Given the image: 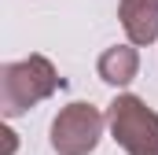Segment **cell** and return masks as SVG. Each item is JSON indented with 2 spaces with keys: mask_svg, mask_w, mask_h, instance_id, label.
Instances as JSON below:
<instances>
[{
  "mask_svg": "<svg viewBox=\"0 0 158 155\" xmlns=\"http://www.w3.org/2000/svg\"><path fill=\"white\" fill-rule=\"evenodd\" d=\"M15 144H19V140H15V133H11V129H4V155L15 152Z\"/></svg>",
  "mask_w": 158,
  "mask_h": 155,
  "instance_id": "obj_6",
  "label": "cell"
},
{
  "mask_svg": "<svg viewBox=\"0 0 158 155\" xmlns=\"http://www.w3.org/2000/svg\"><path fill=\"white\" fill-rule=\"evenodd\" d=\"M107 126L110 137L118 140L129 155H158V115L132 92L114 96L107 107Z\"/></svg>",
  "mask_w": 158,
  "mask_h": 155,
  "instance_id": "obj_2",
  "label": "cell"
},
{
  "mask_svg": "<svg viewBox=\"0 0 158 155\" xmlns=\"http://www.w3.org/2000/svg\"><path fill=\"white\" fill-rule=\"evenodd\" d=\"M59 89H63V78L44 55L4 63L0 67V111H4V118H19Z\"/></svg>",
  "mask_w": 158,
  "mask_h": 155,
  "instance_id": "obj_1",
  "label": "cell"
},
{
  "mask_svg": "<svg viewBox=\"0 0 158 155\" xmlns=\"http://www.w3.org/2000/svg\"><path fill=\"white\" fill-rule=\"evenodd\" d=\"M107 115L92 104H66L52 122V152L59 155H92L103 137Z\"/></svg>",
  "mask_w": 158,
  "mask_h": 155,
  "instance_id": "obj_3",
  "label": "cell"
},
{
  "mask_svg": "<svg viewBox=\"0 0 158 155\" xmlns=\"http://www.w3.org/2000/svg\"><path fill=\"white\" fill-rule=\"evenodd\" d=\"M96 70H99V78H103L107 85L125 89L132 78L140 74V52H136V44L129 41V44H114V48H107V52L99 55Z\"/></svg>",
  "mask_w": 158,
  "mask_h": 155,
  "instance_id": "obj_5",
  "label": "cell"
},
{
  "mask_svg": "<svg viewBox=\"0 0 158 155\" xmlns=\"http://www.w3.org/2000/svg\"><path fill=\"white\" fill-rule=\"evenodd\" d=\"M118 19L125 26V37L132 44L158 41V0H121Z\"/></svg>",
  "mask_w": 158,
  "mask_h": 155,
  "instance_id": "obj_4",
  "label": "cell"
}]
</instances>
